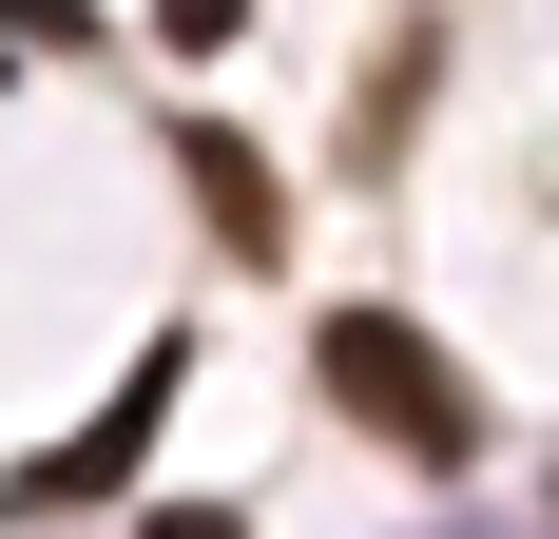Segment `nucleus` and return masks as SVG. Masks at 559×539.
Masks as SVG:
<instances>
[{
  "instance_id": "nucleus-3",
  "label": "nucleus",
  "mask_w": 559,
  "mask_h": 539,
  "mask_svg": "<svg viewBox=\"0 0 559 539\" xmlns=\"http://www.w3.org/2000/svg\"><path fill=\"white\" fill-rule=\"evenodd\" d=\"M39 39H78V0H0V58H39Z\"/></svg>"
},
{
  "instance_id": "nucleus-1",
  "label": "nucleus",
  "mask_w": 559,
  "mask_h": 539,
  "mask_svg": "<svg viewBox=\"0 0 559 539\" xmlns=\"http://www.w3.org/2000/svg\"><path fill=\"white\" fill-rule=\"evenodd\" d=\"M309 367H329V405H347V424H386L405 463H483V385H463L405 309H329V327H309Z\"/></svg>"
},
{
  "instance_id": "nucleus-2",
  "label": "nucleus",
  "mask_w": 559,
  "mask_h": 539,
  "mask_svg": "<svg viewBox=\"0 0 559 539\" xmlns=\"http://www.w3.org/2000/svg\"><path fill=\"white\" fill-rule=\"evenodd\" d=\"M174 173H193V213H213V251H289V193L251 135H174Z\"/></svg>"
},
{
  "instance_id": "nucleus-4",
  "label": "nucleus",
  "mask_w": 559,
  "mask_h": 539,
  "mask_svg": "<svg viewBox=\"0 0 559 539\" xmlns=\"http://www.w3.org/2000/svg\"><path fill=\"white\" fill-rule=\"evenodd\" d=\"M135 539H251V520H213V501H155V520H135Z\"/></svg>"
}]
</instances>
